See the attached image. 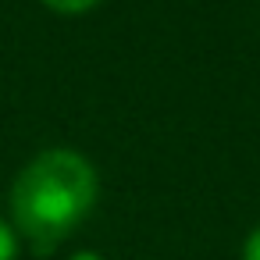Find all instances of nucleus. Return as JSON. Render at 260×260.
<instances>
[{
	"instance_id": "obj_1",
	"label": "nucleus",
	"mask_w": 260,
	"mask_h": 260,
	"mask_svg": "<svg viewBox=\"0 0 260 260\" xmlns=\"http://www.w3.org/2000/svg\"><path fill=\"white\" fill-rule=\"evenodd\" d=\"M100 178L96 168L75 150L36 153L11 185L15 232L40 253L64 242L96 207Z\"/></svg>"
},
{
	"instance_id": "obj_2",
	"label": "nucleus",
	"mask_w": 260,
	"mask_h": 260,
	"mask_svg": "<svg viewBox=\"0 0 260 260\" xmlns=\"http://www.w3.org/2000/svg\"><path fill=\"white\" fill-rule=\"evenodd\" d=\"M40 4H47L57 15H82V11H93L100 0H40Z\"/></svg>"
},
{
	"instance_id": "obj_3",
	"label": "nucleus",
	"mask_w": 260,
	"mask_h": 260,
	"mask_svg": "<svg viewBox=\"0 0 260 260\" xmlns=\"http://www.w3.org/2000/svg\"><path fill=\"white\" fill-rule=\"evenodd\" d=\"M18 256V232L0 217V260H15Z\"/></svg>"
},
{
	"instance_id": "obj_4",
	"label": "nucleus",
	"mask_w": 260,
	"mask_h": 260,
	"mask_svg": "<svg viewBox=\"0 0 260 260\" xmlns=\"http://www.w3.org/2000/svg\"><path fill=\"white\" fill-rule=\"evenodd\" d=\"M242 260H260V224L246 235V242H242Z\"/></svg>"
},
{
	"instance_id": "obj_5",
	"label": "nucleus",
	"mask_w": 260,
	"mask_h": 260,
	"mask_svg": "<svg viewBox=\"0 0 260 260\" xmlns=\"http://www.w3.org/2000/svg\"><path fill=\"white\" fill-rule=\"evenodd\" d=\"M68 260H107L104 253H96V249H82V253H72Z\"/></svg>"
}]
</instances>
